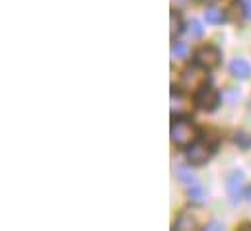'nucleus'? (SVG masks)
<instances>
[{"instance_id": "f257e3e1", "label": "nucleus", "mask_w": 251, "mask_h": 231, "mask_svg": "<svg viewBox=\"0 0 251 231\" xmlns=\"http://www.w3.org/2000/svg\"><path fill=\"white\" fill-rule=\"evenodd\" d=\"M172 140L177 146H189L197 140V128L187 118H177L172 124Z\"/></svg>"}, {"instance_id": "f03ea898", "label": "nucleus", "mask_w": 251, "mask_h": 231, "mask_svg": "<svg viewBox=\"0 0 251 231\" xmlns=\"http://www.w3.org/2000/svg\"><path fill=\"white\" fill-rule=\"evenodd\" d=\"M195 103L202 111H214L220 103V93L210 86H202L195 95Z\"/></svg>"}, {"instance_id": "7ed1b4c3", "label": "nucleus", "mask_w": 251, "mask_h": 231, "mask_svg": "<svg viewBox=\"0 0 251 231\" xmlns=\"http://www.w3.org/2000/svg\"><path fill=\"white\" fill-rule=\"evenodd\" d=\"M195 62H197V66L202 68L204 72H206V70H212V68H216L218 62H220V53H218V49H214V47H202V49L197 51Z\"/></svg>"}, {"instance_id": "20e7f679", "label": "nucleus", "mask_w": 251, "mask_h": 231, "mask_svg": "<svg viewBox=\"0 0 251 231\" xmlns=\"http://www.w3.org/2000/svg\"><path fill=\"white\" fill-rule=\"evenodd\" d=\"M212 156V148L206 142H193L187 150V160L193 165H201L204 162H208Z\"/></svg>"}, {"instance_id": "39448f33", "label": "nucleus", "mask_w": 251, "mask_h": 231, "mask_svg": "<svg viewBox=\"0 0 251 231\" xmlns=\"http://www.w3.org/2000/svg\"><path fill=\"white\" fill-rule=\"evenodd\" d=\"M228 192H230V196L234 198V200H240L242 196H244V192H248L246 190V177L242 171H234V173L228 177Z\"/></svg>"}, {"instance_id": "423d86ee", "label": "nucleus", "mask_w": 251, "mask_h": 231, "mask_svg": "<svg viewBox=\"0 0 251 231\" xmlns=\"http://www.w3.org/2000/svg\"><path fill=\"white\" fill-rule=\"evenodd\" d=\"M202 82H204V74H201L197 68H187L185 74H183V86H187L191 90H201L202 88Z\"/></svg>"}, {"instance_id": "0eeeda50", "label": "nucleus", "mask_w": 251, "mask_h": 231, "mask_svg": "<svg viewBox=\"0 0 251 231\" xmlns=\"http://www.w3.org/2000/svg\"><path fill=\"white\" fill-rule=\"evenodd\" d=\"M230 74L236 76V78H240V80H248L251 76L250 62H246V60H242V58H236V60L230 64Z\"/></svg>"}, {"instance_id": "6e6552de", "label": "nucleus", "mask_w": 251, "mask_h": 231, "mask_svg": "<svg viewBox=\"0 0 251 231\" xmlns=\"http://www.w3.org/2000/svg\"><path fill=\"white\" fill-rule=\"evenodd\" d=\"M177 179H179L187 188L199 183L197 177H195V173L191 171V167H185V165H179V167H177Z\"/></svg>"}, {"instance_id": "1a4fd4ad", "label": "nucleus", "mask_w": 251, "mask_h": 231, "mask_svg": "<svg viewBox=\"0 0 251 231\" xmlns=\"http://www.w3.org/2000/svg\"><path fill=\"white\" fill-rule=\"evenodd\" d=\"M202 33H204V27L199 20H191L187 23V35L191 39H199V37H202Z\"/></svg>"}, {"instance_id": "9d476101", "label": "nucleus", "mask_w": 251, "mask_h": 231, "mask_svg": "<svg viewBox=\"0 0 251 231\" xmlns=\"http://www.w3.org/2000/svg\"><path fill=\"white\" fill-rule=\"evenodd\" d=\"M204 20H206L208 23H222V22H224V12L218 10V8H208V10L204 12Z\"/></svg>"}, {"instance_id": "9b49d317", "label": "nucleus", "mask_w": 251, "mask_h": 231, "mask_svg": "<svg viewBox=\"0 0 251 231\" xmlns=\"http://www.w3.org/2000/svg\"><path fill=\"white\" fill-rule=\"evenodd\" d=\"M195 228H197V222H195L189 214H183V216L179 218V222L176 224V230H181V231L183 230H195Z\"/></svg>"}, {"instance_id": "f8f14e48", "label": "nucleus", "mask_w": 251, "mask_h": 231, "mask_svg": "<svg viewBox=\"0 0 251 231\" xmlns=\"http://www.w3.org/2000/svg\"><path fill=\"white\" fill-rule=\"evenodd\" d=\"M189 196H191V200L193 202H202V198H204V190H202V186H201V183H197V185H193V186H189Z\"/></svg>"}, {"instance_id": "ddd939ff", "label": "nucleus", "mask_w": 251, "mask_h": 231, "mask_svg": "<svg viewBox=\"0 0 251 231\" xmlns=\"http://www.w3.org/2000/svg\"><path fill=\"white\" fill-rule=\"evenodd\" d=\"M172 55L176 58H187L189 55V47L185 43H174L172 47Z\"/></svg>"}, {"instance_id": "4468645a", "label": "nucleus", "mask_w": 251, "mask_h": 231, "mask_svg": "<svg viewBox=\"0 0 251 231\" xmlns=\"http://www.w3.org/2000/svg\"><path fill=\"white\" fill-rule=\"evenodd\" d=\"M170 22H172V37H176V35L181 31V20H179V14L172 12V14H170Z\"/></svg>"}, {"instance_id": "2eb2a0df", "label": "nucleus", "mask_w": 251, "mask_h": 231, "mask_svg": "<svg viewBox=\"0 0 251 231\" xmlns=\"http://www.w3.org/2000/svg\"><path fill=\"white\" fill-rule=\"evenodd\" d=\"M236 142H240L242 146H250L251 144V138L248 134H238V138H236Z\"/></svg>"}, {"instance_id": "dca6fc26", "label": "nucleus", "mask_w": 251, "mask_h": 231, "mask_svg": "<svg viewBox=\"0 0 251 231\" xmlns=\"http://www.w3.org/2000/svg\"><path fill=\"white\" fill-rule=\"evenodd\" d=\"M246 16L251 18V0H246Z\"/></svg>"}, {"instance_id": "f3484780", "label": "nucleus", "mask_w": 251, "mask_h": 231, "mask_svg": "<svg viewBox=\"0 0 251 231\" xmlns=\"http://www.w3.org/2000/svg\"><path fill=\"white\" fill-rule=\"evenodd\" d=\"M222 228H224V226H220V224H210V226H208L210 231H218V230H222Z\"/></svg>"}, {"instance_id": "a211bd4d", "label": "nucleus", "mask_w": 251, "mask_h": 231, "mask_svg": "<svg viewBox=\"0 0 251 231\" xmlns=\"http://www.w3.org/2000/svg\"><path fill=\"white\" fill-rule=\"evenodd\" d=\"M197 2H210V0H197Z\"/></svg>"}]
</instances>
